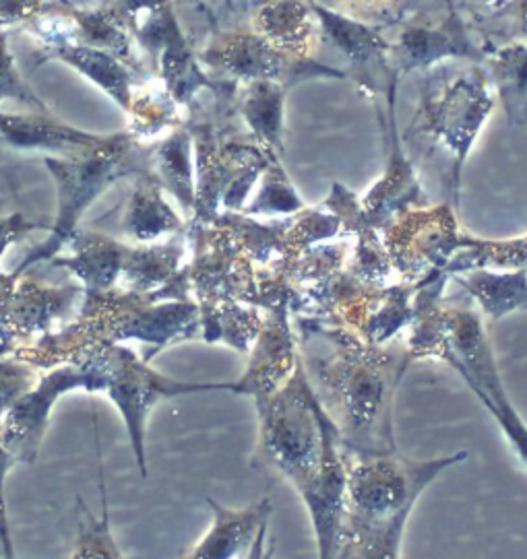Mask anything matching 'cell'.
Returning a JSON list of instances; mask_svg holds the SVG:
<instances>
[{"label": "cell", "instance_id": "cell-1", "mask_svg": "<svg viewBox=\"0 0 527 559\" xmlns=\"http://www.w3.org/2000/svg\"><path fill=\"white\" fill-rule=\"evenodd\" d=\"M259 456L306 503L319 559H338L346 524V459L338 428L313 391L301 359L278 389L255 401Z\"/></svg>", "mask_w": 527, "mask_h": 559}, {"label": "cell", "instance_id": "cell-2", "mask_svg": "<svg viewBox=\"0 0 527 559\" xmlns=\"http://www.w3.org/2000/svg\"><path fill=\"white\" fill-rule=\"evenodd\" d=\"M302 331V366L348 456L397 452L394 394L414 359L408 349H380L339 329Z\"/></svg>", "mask_w": 527, "mask_h": 559}, {"label": "cell", "instance_id": "cell-3", "mask_svg": "<svg viewBox=\"0 0 527 559\" xmlns=\"http://www.w3.org/2000/svg\"><path fill=\"white\" fill-rule=\"evenodd\" d=\"M201 335V310L192 299H153L131 292L85 294L79 318L65 331L39 338L36 345L15 349L34 368H55L69 357L120 341L151 343L155 352L169 343Z\"/></svg>", "mask_w": 527, "mask_h": 559}, {"label": "cell", "instance_id": "cell-4", "mask_svg": "<svg viewBox=\"0 0 527 559\" xmlns=\"http://www.w3.org/2000/svg\"><path fill=\"white\" fill-rule=\"evenodd\" d=\"M457 452L426 463L394 454L346 459V519L364 522L410 519L418 498L449 466L466 461Z\"/></svg>", "mask_w": 527, "mask_h": 559}, {"label": "cell", "instance_id": "cell-5", "mask_svg": "<svg viewBox=\"0 0 527 559\" xmlns=\"http://www.w3.org/2000/svg\"><path fill=\"white\" fill-rule=\"evenodd\" d=\"M429 355L445 359L466 380V384L507 436L511 448L527 465L526 421L508 401L480 317L471 310H443L438 336Z\"/></svg>", "mask_w": 527, "mask_h": 559}, {"label": "cell", "instance_id": "cell-6", "mask_svg": "<svg viewBox=\"0 0 527 559\" xmlns=\"http://www.w3.org/2000/svg\"><path fill=\"white\" fill-rule=\"evenodd\" d=\"M104 347H90L39 376L38 382L4 415L0 444L13 463H36L50 413L60 396L71 391L104 392L106 389Z\"/></svg>", "mask_w": 527, "mask_h": 559}, {"label": "cell", "instance_id": "cell-7", "mask_svg": "<svg viewBox=\"0 0 527 559\" xmlns=\"http://www.w3.org/2000/svg\"><path fill=\"white\" fill-rule=\"evenodd\" d=\"M420 99V132L433 136L434 143L452 153V187L457 203L461 169L494 108L489 76L478 67L459 71L441 79L438 85H429Z\"/></svg>", "mask_w": 527, "mask_h": 559}, {"label": "cell", "instance_id": "cell-8", "mask_svg": "<svg viewBox=\"0 0 527 559\" xmlns=\"http://www.w3.org/2000/svg\"><path fill=\"white\" fill-rule=\"evenodd\" d=\"M131 134H118L113 139H102L99 145L83 151V155L67 157V159H55V157L46 159V166L57 180V224L52 229V238L44 246H39V250H36L30 259H25L21 271L32 266L34 262L55 257L65 243L75 238V227L83 211L113 185V180L127 174L125 159H127V153L131 151Z\"/></svg>", "mask_w": 527, "mask_h": 559}, {"label": "cell", "instance_id": "cell-9", "mask_svg": "<svg viewBox=\"0 0 527 559\" xmlns=\"http://www.w3.org/2000/svg\"><path fill=\"white\" fill-rule=\"evenodd\" d=\"M106 359V389L108 399L120 413L125 428L129 431L132 452L143 477H148V456H145V426L151 409L174 396H185L195 392L227 391L238 392L236 382H183L153 370L148 361L139 359L131 349L120 345H102Z\"/></svg>", "mask_w": 527, "mask_h": 559}, {"label": "cell", "instance_id": "cell-10", "mask_svg": "<svg viewBox=\"0 0 527 559\" xmlns=\"http://www.w3.org/2000/svg\"><path fill=\"white\" fill-rule=\"evenodd\" d=\"M278 157L259 143L218 145L208 131L197 139L195 215L211 224L220 213H241L269 162Z\"/></svg>", "mask_w": 527, "mask_h": 559}, {"label": "cell", "instance_id": "cell-11", "mask_svg": "<svg viewBox=\"0 0 527 559\" xmlns=\"http://www.w3.org/2000/svg\"><path fill=\"white\" fill-rule=\"evenodd\" d=\"M385 248L408 283L447 271L459 250V225L452 206H422L399 215L385 229Z\"/></svg>", "mask_w": 527, "mask_h": 559}, {"label": "cell", "instance_id": "cell-12", "mask_svg": "<svg viewBox=\"0 0 527 559\" xmlns=\"http://www.w3.org/2000/svg\"><path fill=\"white\" fill-rule=\"evenodd\" d=\"M199 243L195 262L185 269V277L197 296L199 310L227 301L257 304V275L241 243L222 225L211 224Z\"/></svg>", "mask_w": 527, "mask_h": 559}, {"label": "cell", "instance_id": "cell-13", "mask_svg": "<svg viewBox=\"0 0 527 559\" xmlns=\"http://www.w3.org/2000/svg\"><path fill=\"white\" fill-rule=\"evenodd\" d=\"M203 58L211 67L224 71L226 75L245 85L255 81H273L290 87L308 76H346V73L315 60H301L283 55L255 29L227 36L222 39V44L206 52Z\"/></svg>", "mask_w": 527, "mask_h": 559}, {"label": "cell", "instance_id": "cell-14", "mask_svg": "<svg viewBox=\"0 0 527 559\" xmlns=\"http://www.w3.org/2000/svg\"><path fill=\"white\" fill-rule=\"evenodd\" d=\"M487 52L476 46L464 17L449 9L441 23H408L396 41L389 44V58L396 71L412 73L415 69H431L447 58H464L484 62Z\"/></svg>", "mask_w": 527, "mask_h": 559}, {"label": "cell", "instance_id": "cell-15", "mask_svg": "<svg viewBox=\"0 0 527 559\" xmlns=\"http://www.w3.org/2000/svg\"><path fill=\"white\" fill-rule=\"evenodd\" d=\"M253 21V29L288 57L313 60L323 38L311 0H261Z\"/></svg>", "mask_w": 527, "mask_h": 559}, {"label": "cell", "instance_id": "cell-16", "mask_svg": "<svg viewBox=\"0 0 527 559\" xmlns=\"http://www.w3.org/2000/svg\"><path fill=\"white\" fill-rule=\"evenodd\" d=\"M396 132V118L391 108V155L377 185L366 192V197L360 203L368 222L378 231H383L399 215L412 209L429 206L426 194L418 185L414 168L406 159Z\"/></svg>", "mask_w": 527, "mask_h": 559}, {"label": "cell", "instance_id": "cell-17", "mask_svg": "<svg viewBox=\"0 0 527 559\" xmlns=\"http://www.w3.org/2000/svg\"><path fill=\"white\" fill-rule=\"evenodd\" d=\"M79 296H85V289L73 285L48 287L36 281L17 280L9 314V331L13 343L50 335L55 324L67 317Z\"/></svg>", "mask_w": 527, "mask_h": 559}, {"label": "cell", "instance_id": "cell-18", "mask_svg": "<svg viewBox=\"0 0 527 559\" xmlns=\"http://www.w3.org/2000/svg\"><path fill=\"white\" fill-rule=\"evenodd\" d=\"M213 510V524L187 559H241L248 554L259 528L273 514L271 498H264L245 510H230L208 500Z\"/></svg>", "mask_w": 527, "mask_h": 559}, {"label": "cell", "instance_id": "cell-19", "mask_svg": "<svg viewBox=\"0 0 527 559\" xmlns=\"http://www.w3.org/2000/svg\"><path fill=\"white\" fill-rule=\"evenodd\" d=\"M313 11L320 25V36L329 39L341 57L359 67L362 75H373L375 71L385 73L389 67V41L375 32L364 21L350 17L338 9L311 0Z\"/></svg>", "mask_w": 527, "mask_h": 559}, {"label": "cell", "instance_id": "cell-20", "mask_svg": "<svg viewBox=\"0 0 527 559\" xmlns=\"http://www.w3.org/2000/svg\"><path fill=\"white\" fill-rule=\"evenodd\" d=\"M69 243L73 246V252L57 259L58 266L71 271L83 283L85 294L114 289L116 281L120 280L125 246L97 234H81Z\"/></svg>", "mask_w": 527, "mask_h": 559}, {"label": "cell", "instance_id": "cell-21", "mask_svg": "<svg viewBox=\"0 0 527 559\" xmlns=\"http://www.w3.org/2000/svg\"><path fill=\"white\" fill-rule=\"evenodd\" d=\"M484 71L496 97L503 102L508 122L524 127L527 122V44L513 41L487 57Z\"/></svg>", "mask_w": 527, "mask_h": 559}, {"label": "cell", "instance_id": "cell-22", "mask_svg": "<svg viewBox=\"0 0 527 559\" xmlns=\"http://www.w3.org/2000/svg\"><path fill=\"white\" fill-rule=\"evenodd\" d=\"M288 87L273 81H255L246 85L241 112L257 143L265 150L283 155V104Z\"/></svg>", "mask_w": 527, "mask_h": 559}, {"label": "cell", "instance_id": "cell-23", "mask_svg": "<svg viewBox=\"0 0 527 559\" xmlns=\"http://www.w3.org/2000/svg\"><path fill=\"white\" fill-rule=\"evenodd\" d=\"M0 134L20 150H60L81 147L92 150L102 139L58 124L42 116H11L0 114Z\"/></svg>", "mask_w": 527, "mask_h": 559}, {"label": "cell", "instance_id": "cell-24", "mask_svg": "<svg viewBox=\"0 0 527 559\" xmlns=\"http://www.w3.org/2000/svg\"><path fill=\"white\" fill-rule=\"evenodd\" d=\"M461 283L494 320L507 317L513 310L527 308V269L503 273L471 269L461 273Z\"/></svg>", "mask_w": 527, "mask_h": 559}, {"label": "cell", "instance_id": "cell-25", "mask_svg": "<svg viewBox=\"0 0 527 559\" xmlns=\"http://www.w3.org/2000/svg\"><path fill=\"white\" fill-rule=\"evenodd\" d=\"M408 519L364 522L346 519L338 559H399Z\"/></svg>", "mask_w": 527, "mask_h": 559}, {"label": "cell", "instance_id": "cell-26", "mask_svg": "<svg viewBox=\"0 0 527 559\" xmlns=\"http://www.w3.org/2000/svg\"><path fill=\"white\" fill-rule=\"evenodd\" d=\"M57 55L69 64H73L79 73L92 79L95 85H99L122 108H131V73L120 62V58L81 44L58 46Z\"/></svg>", "mask_w": 527, "mask_h": 559}, {"label": "cell", "instance_id": "cell-27", "mask_svg": "<svg viewBox=\"0 0 527 559\" xmlns=\"http://www.w3.org/2000/svg\"><path fill=\"white\" fill-rule=\"evenodd\" d=\"M459 254L453 257L447 271L466 273L471 269H499V271H519L527 269V234L513 240H478L461 234Z\"/></svg>", "mask_w": 527, "mask_h": 559}, {"label": "cell", "instance_id": "cell-28", "mask_svg": "<svg viewBox=\"0 0 527 559\" xmlns=\"http://www.w3.org/2000/svg\"><path fill=\"white\" fill-rule=\"evenodd\" d=\"M127 227L137 242L151 243L164 234L178 231L183 222L162 197L160 187L148 182L137 188L132 194Z\"/></svg>", "mask_w": 527, "mask_h": 559}, {"label": "cell", "instance_id": "cell-29", "mask_svg": "<svg viewBox=\"0 0 527 559\" xmlns=\"http://www.w3.org/2000/svg\"><path fill=\"white\" fill-rule=\"evenodd\" d=\"M192 139L187 131H176L160 145L155 153V164L160 182L180 201L187 211H195V169L190 162Z\"/></svg>", "mask_w": 527, "mask_h": 559}, {"label": "cell", "instance_id": "cell-30", "mask_svg": "<svg viewBox=\"0 0 527 559\" xmlns=\"http://www.w3.org/2000/svg\"><path fill=\"white\" fill-rule=\"evenodd\" d=\"M75 44L108 52L116 58L131 55V32L127 20L116 9L99 11H75Z\"/></svg>", "mask_w": 527, "mask_h": 559}, {"label": "cell", "instance_id": "cell-31", "mask_svg": "<svg viewBox=\"0 0 527 559\" xmlns=\"http://www.w3.org/2000/svg\"><path fill=\"white\" fill-rule=\"evenodd\" d=\"M304 209L296 188L292 187L290 178L285 176L282 166L278 164V157L269 162V166L261 174V188L250 205L245 206L241 213L257 217V215H296Z\"/></svg>", "mask_w": 527, "mask_h": 559}, {"label": "cell", "instance_id": "cell-32", "mask_svg": "<svg viewBox=\"0 0 527 559\" xmlns=\"http://www.w3.org/2000/svg\"><path fill=\"white\" fill-rule=\"evenodd\" d=\"M79 508H81L79 535H77L75 549L69 559H125L110 531L106 498L102 503L99 516H94L85 503L79 502Z\"/></svg>", "mask_w": 527, "mask_h": 559}, {"label": "cell", "instance_id": "cell-33", "mask_svg": "<svg viewBox=\"0 0 527 559\" xmlns=\"http://www.w3.org/2000/svg\"><path fill=\"white\" fill-rule=\"evenodd\" d=\"M36 370L17 355L0 357V415L13 409L21 396L38 382Z\"/></svg>", "mask_w": 527, "mask_h": 559}, {"label": "cell", "instance_id": "cell-34", "mask_svg": "<svg viewBox=\"0 0 527 559\" xmlns=\"http://www.w3.org/2000/svg\"><path fill=\"white\" fill-rule=\"evenodd\" d=\"M137 118V129L143 132H155L168 127L174 114V99L168 92L162 95H145L129 108Z\"/></svg>", "mask_w": 527, "mask_h": 559}, {"label": "cell", "instance_id": "cell-35", "mask_svg": "<svg viewBox=\"0 0 527 559\" xmlns=\"http://www.w3.org/2000/svg\"><path fill=\"white\" fill-rule=\"evenodd\" d=\"M7 97L21 99L25 104H38L36 97H32L27 87L21 83L15 64H13V57L7 48V39L4 36H0V99H7Z\"/></svg>", "mask_w": 527, "mask_h": 559}, {"label": "cell", "instance_id": "cell-36", "mask_svg": "<svg viewBox=\"0 0 527 559\" xmlns=\"http://www.w3.org/2000/svg\"><path fill=\"white\" fill-rule=\"evenodd\" d=\"M20 275H4L0 273V355L13 349V336L9 331V314H11V301L15 294Z\"/></svg>", "mask_w": 527, "mask_h": 559}, {"label": "cell", "instance_id": "cell-37", "mask_svg": "<svg viewBox=\"0 0 527 559\" xmlns=\"http://www.w3.org/2000/svg\"><path fill=\"white\" fill-rule=\"evenodd\" d=\"M42 0H0V27L36 20Z\"/></svg>", "mask_w": 527, "mask_h": 559}, {"label": "cell", "instance_id": "cell-38", "mask_svg": "<svg viewBox=\"0 0 527 559\" xmlns=\"http://www.w3.org/2000/svg\"><path fill=\"white\" fill-rule=\"evenodd\" d=\"M36 224H32L25 215L15 213V215H9V217H2L0 219V257L7 252V248L11 243L20 242L21 238L34 229Z\"/></svg>", "mask_w": 527, "mask_h": 559}, {"label": "cell", "instance_id": "cell-39", "mask_svg": "<svg viewBox=\"0 0 527 559\" xmlns=\"http://www.w3.org/2000/svg\"><path fill=\"white\" fill-rule=\"evenodd\" d=\"M7 468H0V559H15L13 543H11V533H9V522H7V502H4V475Z\"/></svg>", "mask_w": 527, "mask_h": 559}, {"label": "cell", "instance_id": "cell-40", "mask_svg": "<svg viewBox=\"0 0 527 559\" xmlns=\"http://www.w3.org/2000/svg\"><path fill=\"white\" fill-rule=\"evenodd\" d=\"M169 0H120V13L129 20L168 7Z\"/></svg>", "mask_w": 527, "mask_h": 559}, {"label": "cell", "instance_id": "cell-41", "mask_svg": "<svg viewBox=\"0 0 527 559\" xmlns=\"http://www.w3.org/2000/svg\"><path fill=\"white\" fill-rule=\"evenodd\" d=\"M341 2L346 7V11H341V13L354 17L356 11L359 13H377V11L391 9V7H396L399 0H341Z\"/></svg>", "mask_w": 527, "mask_h": 559}, {"label": "cell", "instance_id": "cell-42", "mask_svg": "<svg viewBox=\"0 0 527 559\" xmlns=\"http://www.w3.org/2000/svg\"><path fill=\"white\" fill-rule=\"evenodd\" d=\"M273 551H276V547L269 540V521H267L259 528V533H257V537L253 540V545H250L245 559H273Z\"/></svg>", "mask_w": 527, "mask_h": 559}, {"label": "cell", "instance_id": "cell-43", "mask_svg": "<svg viewBox=\"0 0 527 559\" xmlns=\"http://www.w3.org/2000/svg\"><path fill=\"white\" fill-rule=\"evenodd\" d=\"M515 20V32L527 44V0H515L507 9Z\"/></svg>", "mask_w": 527, "mask_h": 559}, {"label": "cell", "instance_id": "cell-44", "mask_svg": "<svg viewBox=\"0 0 527 559\" xmlns=\"http://www.w3.org/2000/svg\"><path fill=\"white\" fill-rule=\"evenodd\" d=\"M468 2L476 7H482V9H490V11H503V9H508L515 0H468Z\"/></svg>", "mask_w": 527, "mask_h": 559}, {"label": "cell", "instance_id": "cell-45", "mask_svg": "<svg viewBox=\"0 0 527 559\" xmlns=\"http://www.w3.org/2000/svg\"><path fill=\"white\" fill-rule=\"evenodd\" d=\"M11 459H9V454L4 452V448H2V444H0V468H7V466H11Z\"/></svg>", "mask_w": 527, "mask_h": 559}]
</instances>
